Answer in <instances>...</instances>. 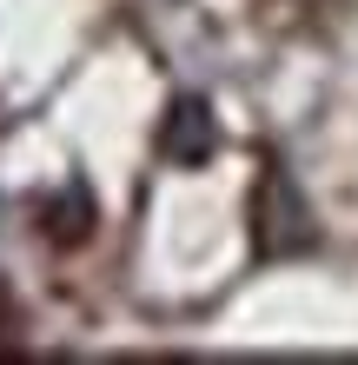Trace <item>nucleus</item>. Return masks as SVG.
I'll return each mask as SVG.
<instances>
[{
	"label": "nucleus",
	"mask_w": 358,
	"mask_h": 365,
	"mask_svg": "<svg viewBox=\"0 0 358 365\" xmlns=\"http://www.w3.org/2000/svg\"><path fill=\"white\" fill-rule=\"evenodd\" d=\"M213 153H219L213 106H206L199 93H179L173 106H166V120H159V160H173V166H206Z\"/></svg>",
	"instance_id": "obj_2"
},
{
	"label": "nucleus",
	"mask_w": 358,
	"mask_h": 365,
	"mask_svg": "<svg viewBox=\"0 0 358 365\" xmlns=\"http://www.w3.org/2000/svg\"><path fill=\"white\" fill-rule=\"evenodd\" d=\"M319 240V220H312L305 192L292 186L285 166H265L259 186H252V246H259V259H299L312 252Z\"/></svg>",
	"instance_id": "obj_1"
},
{
	"label": "nucleus",
	"mask_w": 358,
	"mask_h": 365,
	"mask_svg": "<svg viewBox=\"0 0 358 365\" xmlns=\"http://www.w3.org/2000/svg\"><path fill=\"white\" fill-rule=\"evenodd\" d=\"M93 226H100V212H93V192H87V180H67V186H60L47 206H40V232H47L53 246H80Z\"/></svg>",
	"instance_id": "obj_3"
}]
</instances>
